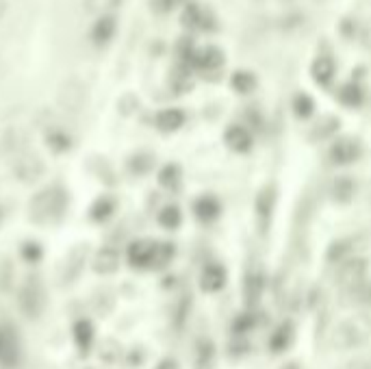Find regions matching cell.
<instances>
[{"mask_svg": "<svg viewBox=\"0 0 371 369\" xmlns=\"http://www.w3.org/2000/svg\"><path fill=\"white\" fill-rule=\"evenodd\" d=\"M72 206L70 187L61 181H52L37 189L29 198L26 204V220L39 228H56L68 220Z\"/></svg>", "mask_w": 371, "mask_h": 369, "instance_id": "1", "label": "cell"}, {"mask_svg": "<svg viewBox=\"0 0 371 369\" xmlns=\"http://www.w3.org/2000/svg\"><path fill=\"white\" fill-rule=\"evenodd\" d=\"M371 339V317L367 313H351L335 324L330 330V347L339 352H349V349L363 347Z\"/></svg>", "mask_w": 371, "mask_h": 369, "instance_id": "2", "label": "cell"}, {"mask_svg": "<svg viewBox=\"0 0 371 369\" xmlns=\"http://www.w3.org/2000/svg\"><path fill=\"white\" fill-rule=\"evenodd\" d=\"M17 310L22 313L29 322H37L44 315V310L48 306V291L42 280V276L29 274L17 287Z\"/></svg>", "mask_w": 371, "mask_h": 369, "instance_id": "3", "label": "cell"}, {"mask_svg": "<svg viewBox=\"0 0 371 369\" xmlns=\"http://www.w3.org/2000/svg\"><path fill=\"white\" fill-rule=\"evenodd\" d=\"M11 172H13L15 181H20L22 185H33L46 174V163L39 154L29 152V150H20L13 157Z\"/></svg>", "mask_w": 371, "mask_h": 369, "instance_id": "4", "label": "cell"}, {"mask_svg": "<svg viewBox=\"0 0 371 369\" xmlns=\"http://www.w3.org/2000/svg\"><path fill=\"white\" fill-rule=\"evenodd\" d=\"M91 255L93 252H91L89 243H76L66 255V261H63V267H61V283L74 285L78 278H81L83 271L91 263Z\"/></svg>", "mask_w": 371, "mask_h": 369, "instance_id": "5", "label": "cell"}, {"mask_svg": "<svg viewBox=\"0 0 371 369\" xmlns=\"http://www.w3.org/2000/svg\"><path fill=\"white\" fill-rule=\"evenodd\" d=\"M87 98H89V91L85 87L83 81L78 79H68L61 83L56 91V103L63 111L68 113H81L87 107Z\"/></svg>", "mask_w": 371, "mask_h": 369, "instance_id": "6", "label": "cell"}, {"mask_svg": "<svg viewBox=\"0 0 371 369\" xmlns=\"http://www.w3.org/2000/svg\"><path fill=\"white\" fill-rule=\"evenodd\" d=\"M154 250H156V241L154 239H132L126 246V263L130 269H152L154 263Z\"/></svg>", "mask_w": 371, "mask_h": 369, "instance_id": "7", "label": "cell"}, {"mask_svg": "<svg viewBox=\"0 0 371 369\" xmlns=\"http://www.w3.org/2000/svg\"><path fill=\"white\" fill-rule=\"evenodd\" d=\"M365 278H367V261L363 257H349V259L341 261L337 267V274H335V283L343 291L363 283Z\"/></svg>", "mask_w": 371, "mask_h": 369, "instance_id": "8", "label": "cell"}, {"mask_svg": "<svg viewBox=\"0 0 371 369\" xmlns=\"http://www.w3.org/2000/svg\"><path fill=\"white\" fill-rule=\"evenodd\" d=\"M91 271L98 276H113L122 267V255L115 246H103L91 255Z\"/></svg>", "mask_w": 371, "mask_h": 369, "instance_id": "9", "label": "cell"}, {"mask_svg": "<svg viewBox=\"0 0 371 369\" xmlns=\"http://www.w3.org/2000/svg\"><path fill=\"white\" fill-rule=\"evenodd\" d=\"M70 333H72V343L76 347V352L81 356H87L96 343V324L85 315L76 317L70 326Z\"/></svg>", "mask_w": 371, "mask_h": 369, "instance_id": "10", "label": "cell"}, {"mask_svg": "<svg viewBox=\"0 0 371 369\" xmlns=\"http://www.w3.org/2000/svg\"><path fill=\"white\" fill-rule=\"evenodd\" d=\"M117 198L113 196V193H100L98 198L91 200L89 209H87V220L91 224H98V226H103L107 224L109 220H113V216L117 213Z\"/></svg>", "mask_w": 371, "mask_h": 369, "instance_id": "11", "label": "cell"}, {"mask_svg": "<svg viewBox=\"0 0 371 369\" xmlns=\"http://www.w3.org/2000/svg\"><path fill=\"white\" fill-rule=\"evenodd\" d=\"M328 157L335 165H349L361 157V144L351 137H341L330 146Z\"/></svg>", "mask_w": 371, "mask_h": 369, "instance_id": "12", "label": "cell"}, {"mask_svg": "<svg viewBox=\"0 0 371 369\" xmlns=\"http://www.w3.org/2000/svg\"><path fill=\"white\" fill-rule=\"evenodd\" d=\"M44 144L52 154H68L74 148V137L61 126H52L44 135Z\"/></svg>", "mask_w": 371, "mask_h": 369, "instance_id": "13", "label": "cell"}, {"mask_svg": "<svg viewBox=\"0 0 371 369\" xmlns=\"http://www.w3.org/2000/svg\"><path fill=\"white\" fill-rule=\"evenodd\" d=\"M7 341H5V349H3V356H0V365L5 369H13L20 365V359H22V343H20V337H17V330L13 328H7Z\"/></svg>", "mask_w": 371, "mask_h": 369, "instance_id": "14", "label": "cell"}, {"mask_svg": "<svg viewBox=\"0 0 371 369\" xmlns=\"http://www.w3.org/2000/svg\"><path fill=\"white\" fill-rule=\"evenodd\" d=\"M183 124H185V111L183 109L169 107V109H163L154 115V126L161 133H176L179 128H183Z\"/></svg>", "mask_w": 371, "mask_h": 369, "instance_id": "15", "label": "cell"}, {"mask_svg": "<svg viewBox=\"0 0 371 369\" xmlns=\"http://www.w3.org/2000/svg\"><path fill=\"white\" fill-rule=\"evenodd\" d=\"M224 283H226V271H224V267L222 265H218V263H211V265H206L204 269H202V276H200V287L204 289V291H220L222 287H224Z\"/></svg>", "mask_w": 371, "mask_h": 369, "instance_id": "16", "label": "cell"}, {"mask_svg": "<svg viewBox=\"0 0 371 369\" xmlns=\"http://www.w3.org/2000/svg\"><path fill=\"white\" fill-rule=\"evenodd\" d=\"M152 167H154V157L144 150L132 152L126 159V172L130 174V176H146L148 172H152Z\"/></svg>", "mask_w": 371, "mask_h": 369, "instance_id": "17", "label": "cell"}, {"mask_svg": "<svg viewBox=\"0 0 371 369\" xmlns=\"http://www.w3.org/2000/svg\"><path fill=\"white\" fill-rule=\"evenodd\" d=\"M335 72H337V66H335V61H332V57H328V54L317 57L310 68L312 79H315L319 85H328L332 79H335Z\"/></svg>", "mask_w": 371, "mask_h": 369, "instance_id": "18", "label": "cell"}, {"mask_svg": "<svg viewBox=\"0 0 371 369\" xmlns=\"http://www.w3.org/2000/svg\"><path fill=\"white\" fill-rule=\"evenodd\" d=\"M17 255L26 265H39L44 261V246L37 239H24L22 243H20Z\"/></svg>", "mask_w": 371, "mask_h": 369, "instance_id": "19", "label": "cell"}, {"mask_svg": "<svg viewBox=\"0 0 371 369\" xmlns=\"http://www.w3.org/2000/svg\"><path fill=\"white\" fill-rule=\"evenodd\" d=\"M226 144L234 152H248L252 148V135L243 126H230L226 130Z\"/></svg>", "mask_w": 371, "mask_h": 369, "instance_id": "20", "label": "cell"}, {"mask_svg": "<svg viewBox=\"0 0 371 369\" xmlns=\"http://www.w3.org/2000/svg\"><path fill=\"white\" fill-rule=\"evenodd\" d=\"M115 35V20L111 15H100V20L93 24V33H91V40L98 46H105L113 40Z\"/></svg>", "mask_w": 371, "mask_h": 369, "instance_id": "21", "label": "cell"}, {"mask_svg": "<svg viewBox=\"0 0 371 369\" xmlns=\"http://www.w3.org/2000/svg\"><path fill=\"white\" fill-rule=\"evenodd\" d=\"M193 61H195V66L202 68V70H218V68L224 66V54L218 48H206L202 52H195Z\"/></svg>", "mask_w": 371, "mask_h": 369, "instance_id": "22", "label": "cell"}, {"mask_svg": "<svg viewBox=\"0 0 371 369\" xmlns=\"http://www.w3.org/2000/svg\"><path fill=\"white\" fill-rule=\"evenodd\" d=\"M354 191H356V183L349 176H339L330 187L332 200H337V202H349L351 198H354Z\"/></svg>", "mask_w": 371, "mask_h": 369, "instance_id": "23", "label": "cell"}, {"mask_svg": "<svg viewBox=\"0 0 371 369\" xmlns=\"http://www.w3.org/2000/svg\"><path fill=\"white\" fill-rule=\"evenodd\" d=\"M156 222H159V226L165 230H176L183 224V213L176 204H165L159 211V216H156Z\"/></svg>", "mask_w": 371, "mask_h": 369, "instance_id": "24", "label": "cell"}, {"mask_svg": "<svg viewBox=\"0 0 371 369\" xmlns=\"http://www.w3.org/2000/svg\"><path fill=\"white\" fill-rule=\"evenodd\" d=\"M343 294L349 298L351 304L356 306H371V278H365L363 283L354 285L351 289L343 291Z\"/></svg>", "mask_w": 371, "mask_h": 369, "instance_id": "25", "label": "cell"}, {"mask_svg": "<svg viewBox=\"0 0 371 369\" xmlns=\"http://www.w3.org/2000/svg\"><path fill=\"white\" fill-rule=\"evenodd\" d=\"M176 257V248L169 241H156V250H154V263L152 269H165Z\"/></svg>", "mask_w": 371, "mask_h": 369, "instance_id": "26", "label": "cell"}, {"mask_svg": "<svg viewBox=\"0 0 371 369\" xmlns=\"http://www.w3.org/2000/svg\"><path fill=\"white\" fill-rule=\"evenodd\" d=\"M181 167L176 165V163H167V165H163L161 170H159V176H156V181H159V185L163 187V189H176L181 185Z\"/></svg>", "mask_w": 371, "mask_h": 369, "instance_id": "27", "label": "cell"}, {"mask_svg": "<svg viewBox=\"0 0 371 369\" xmlns=\"http://www.w3.org/2000/svg\"><path fill=\"white\" fill-rule=\"evenodd\" d=\"M181 20L187 29H204L206 27V13L198 5H187Z\"/></svg>", "mask_w": 371, "mask_h": 369, "instance_id": "28", "label": "cell"}, {"mask_svg": "<svg viewBox=\"0 0 371 369\" xmlns=\"http://www.w3.org/2000/svg\"><path fill=\"white\" fill-rule=\"evenodd\" d=\"M193 211H195V218L209 222L218 216V202H215L213 198H200V200H195Z\"/></svg>", "mask_w": 371, "mask_h": 369, "instance_id": "29", "label": "cell"}, {"mask_svg": "<svg viewBox=\"0 0 371 369\" xmlns=\"http://www.w3.org/2000/svg\"><path fill=\"white\" fill-rule=\"evenodd\" d=\"M15 287V269L11 265V261H5L0 265V291L3 294H9V291Z\"/></svg>", "mask_w": 371, "mask_h": 369, "instance_id": "30", "label": "cell"}, {"mask_svg": "<svg viewBox=\"0 0 371 369\" xmlns=\"http://www.w3.org/2000/svg\"><path fill=\"white\" fill-rule=\"evenodd\" d=\"M349 257H354V255H351L349 241H337V243H332L330 250H328V259H330L332 263H341V261H345V259H349Z\"/></svg>", "mask_w": 371, "mask_h": 369, "instance_id": "31", "label": "cell"}, {"mask_svg": "<svg viewBox=\"0 0 371 369\" xmlns=\"http://www.w3.org/2000/svg\"><path fill=\"white\" fill-rule=\"evenodd\" d=\"M120 3H122V0H85V9H87L89 13L107 15V11L115 9Z\"/></svg>", "mask_w": 371, "mask_h": 369, "instance_id": "32", "label": "cell"}, {"mask_svg": "<svg viewBox=\"0 0 371 369\" xmlns=\"http://www.w3.org/2000/svg\"><path fill=\"white\" fill-rule=\"evenodd\" d=\"M254 85H257V81H254V76L250 72H237L232 76V87L241 91V93H248L254 89Z\"/></svg>", "mask_w": 371, "mask_h": 369, "instance_id": "33", "label": "cell"}, {"mask_svg": "<svg viewBox=\"0 0 371 369\" xmlns=\"http://www.w3.org/2000/svg\"><path fill=\"white\" fill-rule=\"evenodd\" d=\"M312 109H315V105H312V100L306 93L296 96V100H293V111H296L298 118H308V115L312 113Z\"/></svg>", "mask_w": 371, "mask_h": 369, "instance_id": "34", "label": "cell"}, {"mask_svg": "<svg viewBox=\"0 0 371 369\" xmlns=\"http://www.w3.org/2000/svg\"><path fill=\"white\" fill-rule=\"evenodd\" d=\"M341 100L345 105H358L361 103V89L354 87V85H347L341 89Z\"/></svg>", "mask_w": 371, "mask_h": 369, "instance_id": "35", "label": "cell"}, {"mask_svg": "<svg viewBox=\"0 0 371 369\" xmlns=\"http://www.w3.org/2000/svg\"><path fill=\"white\" fill-rule=\"evenodd\" d=\"M304 24V17L300 13H289L285 20H282V29L287 31H293V29H300Z\"/></svg>", "mask_w": 371, "mask_h": 369, "instance_id": "36", "label": "cell"}, {"mask_svg": "<svg viewBox=\"0 0 371 369\" xmlns=\"http://www.w3.org/2000/svg\"><path fill=\"white\" fill-rule=\"evenodd\" d=\"M341 369H371V359H365V356H361V359H351V361L343 363Z\"/></svg>", "mask_w": 371, "mask_h": 369, "instance_id": "37", "label": "cell"}, {"mask_svg": "<svg viewBox=\"0 0 371 369\" xmlns=\"http://www.w3.org/2000/svg\"><path fill=\"white\" fill-rule=\"evenodd\" d=\"M154 369H181V367H179V363H176L174 359H163V361L156 363Z\"/></svg>", "mask_w": 371, "mask_h": 369, "instance_id": "38", "label": "cell"}, {"mask_svg": "<svg viewBox=\"0 0 371 369\" xmlns=\"http://www.w3.org/2000/svg\"><path fill=\"white\" fill-rule=\"evenodd\" d=\"M172 5H174V0H154V7L159 11H169Z\"/></svg>", "mask_w": 371, "mask_h": 369, "instance_id": "39", "label": "cell"}, {"mask_svg": "<svg viewBox=\"0 0 371 369\" xmlns=\"http://www.w3.org/2000/svg\"><path fill=\"white\" fill-rule=\"evenodd\" d=\"M5 341H7V330H5V326H0V356H3Z\"/></svg>", "mask_w": 371, "mask_h": 369, "instance_id": "40", "label": "cell"}, {"mask_svg": "<svg viewBox=\"0 0 371 369\" xmlns=\"http://www.w3.org/2000/svg\"><path fill=\"white\" fill-rule=\"evenodd\" d=\"M3 218H5V211H3V204H0V226H3Z\"/></svg>", "mask_w": 371, "mask_h": 369, "instance_id": "41", "label": "cell"}]
</instances>
